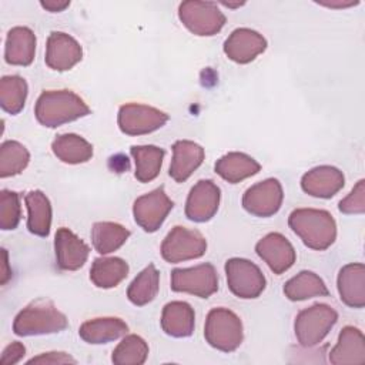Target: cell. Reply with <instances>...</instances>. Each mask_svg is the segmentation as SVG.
<instances>
[{
	"label": "cell",
	"mask_w": 365,
	"mask_h": 365,
	"mask_svg": "<svg viewBox=\"0 0 365 365\" xmlns=\"http://www.w3.org/2000/svg\"><path fill=\"white\" fill-rule=\"evenodd\" d=\"M34 114L41 125L54 128L90 114V107L70 90H48L37 98Z\"/></svg>",
	"instance_id": "6da1fadb"
},
{
	"label": "cell",
	"mask_w": 365,
	"mask_h": 365,
	"mask_svg": "<svg viewBox=\"0 0 365 365\" xmlns=\"http://www.w3.org/2000/svg\"><path fill=\"white\" fill-rule=\"evenodd\" d=\"M288 225L311 250L324 251L336 238V224L325 210L297 208L288 217Z\"/></svg>",
	"instance_id": "7a4b0ae2"
},
{
	"label": "cell",
	"mask_w": 365,
	"mask_h": 365,
	"mask_svg": "<svg viewBox=\"0 0 365 365\" xmlns=\"http://www.w3.org/2000/svg\"><path fill=\"white\" fill-rule=\"evenodd\" d=\"M67 324L66 315L51 301L37 299L16 315L13 332L19 336L56 334L66 329Z\"/></svg>",
	"instance_id": "3957f363"
},
{
	"label": "cell",
	"mask_w": 365,
	"mask_h": 365,
	"mask_svg": "<svg viewBox=\"0 0 365 365\" xmlns=\"http://www.w3.org/2000/svg\"><path fill=\"white\" fill-rule=\"evenodd\" d=\"M338 321L336 311L327 304H314L298 312L294 322L297 341L304 348L322 342Z\"/></svg>",
	"instance_id": "277c9868"
},
{
	"label": "cell",
	"mask_w": 365,
	"mask_h": 365,
	"mask_svg": "<svg viewBox=\"0 0 365 365\" xmlns=\"http://www.w3.org/2000/svg\"><path fill=\"white\" fill-rule=\"evenodd\" d=\"M204 336L212 348L222 352H232L242 342V322L232 311L222 307L214 308L207 315Z\"/></svg>",
	"instance_id": "5b68a950"
},
{
	"label": "cell",
	"mask_w": 365,
	"mask_h": 365,
	"mask_svg": "<svg viewBox=\"0 0 365 365\" xmlns=\"http://www.w3.org/2000/svg\"><path fill=\"white\" fill-rule=\"evenodd\" d=\"M225 275L230 291L242 299L258 298L267 285L261 269L245 258H230L225 262Z\"/></svg>",
	"instance_id": "8992f818"
},
{
	"label": "cell",
	"mask_w": 365,
	"mask_h": 365,
	"mask_svg": "<svg viewBox=\"0 0 365 365\" xmlns=\"http://www.w3.org/2000/svg\"><path fill=\"white\" fill-rule=\"evenodd\" d=\"M178 17L197 36H214L225 24V16L212 1H182L178 7Z\"/></svg>",
	"instance_id": "52a82bcc"
},
{
	"label": "cell",
	"mask_w": 365,
	"mask_h": 365,
	"mask_svg": "<svg viewBox=\"0 0 365 365\" xmlns=\"http://www.w3.org/2000/svg\"><path fill=\"white\" fill-rule=\"evenodd\" d=\"M205 250L207 241L200 231L177 225L164 238L161 244V257L170 264H177L200 258L205 254Z\"/></svg>",
	"instance_id": "ba28073f"
},
{
	"label": "cell",
	"mask_w": 365,
	"mask_h": 365,
	"mask_svg": "<svg viewBox=\"0 0 365 365\" xmlns=\"http://www.w3.org/2000/svg\"><path fill=\"white\" fill-rule=\"evenodd\" d=\"M171 289L200 298H208L218 289L217 271L210 262L191 268H175L171 272Z\"/></svg>",
	"instance_id": "9c48e42d"
},
{
	"label": "cell",
	"mask_w": 365,
	"mask_h": 365,
	"mask_svg": "<svg viewBox=\"0 0 365 365\" xmlns=\"http://www.w3.org/2000/svg\"><path fill=\"white\" fill-rule=\"evenodd\" d=\"M118 127L127 135H143L161 128L168 115L154 107L137 103H128L118 110Z\"/></svg>",
	"instance_id": "30bf717a"
},
{
	"label": "cell",
	"mask_w": 365,
	"mask_h": 365,
	"mask_svg": "<svg viewBox=\"0 0 365 365\" xmlns=\"http://www.w3.org/2000/svg\"><path fill=\"white\" fill-rule=\"evenodd\" d=\"M173 207L174 202L168 198L164 188L160 187L134 201V220L144 231L154 232L163 225Z\"/></svg>",
	"instance_id": "8fae6325"
},
{
	"label": "cell",
	"mask_w": 365,
	"mask_h": 365,
	"mask_svg": "<svg viewBox=\"0 0 365 365\" xmlns=\"http://www.w3.org/2000/svg\"><path fill=\"white\" fill-rule=\"evenodd\" d=\"M284 192L277 178H267L250 187L242 197V207L255 217H271L281 208Z\"/></svg>",
	"instance_id": "7c38bea8"
},
{
	"label": "cell",
	"mask_w": 365,
	"mask_h": 365,
	"mask_svg": "<svg viewBox=\"0 0 365 365\" xmlns=\"http://www.w3.org/2000/svg\"><path fill=\"white\" fill-rule=\"evenodd\" d=\"M221 191L211 180L198 181L190 191L185 202V215L194 222L210 221L218 211Z\"/></svg>",
	"instance_id": "4fadbf2b"
},
{
	"label": "cell",
	"mask_w": 365,
	"mask_h": 365,
	"mask_svg": "<svg viewBox=\"0 0 365 365\" xmlns=\"http://www.w3.org/2000/svg\"><path fill=\"white\" fill-rule=\"evenodd\" d=\"M255 251L277 275L288 271L297 258L292 244L279 232H269L261 238L255 245Z\"/></svg>",
	"instance_id": "5bb4252c"
},
{
	"label": "cell",
	"mask_w": 365,
	"mask_h": 365,
	"mask_svg": "<svg viewBox=\"0 0 365 365\" xmlns=\"http://www.w3.org/2000/svg\"><path fill=\"white\" fill-rule=\"evenodd\" d=\"M267 48V40L255 30L241 27L235 29L224 43L225 56L238 63L247 64L257 58Z\"/></svg>",
	"instance_id": "9a60e30c"
},
{
	"label": "cell",
	"mask_w": 365,
	"mask_h": 365,
	"mask_svg": "<svg viewBox=\"0 0 365 365\" xmlns=\"http://www.w3.org/2000/svg\"><path fill=\"white\" fill-rule=\"evenodd\" d=\"M83 57V48L71 36L53 31L47 38L46 64L56 71H66L74 67Z\"/></svg>",
	"instance_id": "2e32d148"
},
{
	"label": "cell",
	"mask_w": 365,
	"mask_h": 365,
	"mask_svg": "<svg viewBox=\"0 0 365 365\" xmlns=\"http://www.w3.org/2000/svg\"><path fill=\"white\" fill-rule=\"evenodd\" d=\"M54 250L57 265L64 271H76L81 268L90 254V247L66 227L57 230Z\"/></svg>",
	"instance_id": "e0dca14e"
},
{
	"label": "cell",
	"mask_w": 365,
	"mask_h": 365,
	"mask_svg": "<svg viewBox=\"0 0 365 365\" xmlns=\"http://www.w3.org/2000/svg\"><path fill=\"white\" fill-rule=\"evenodd\" d=\"M344 182L345 178L342 171L332 165H319L302 175L301 188L308 195L331 198L344 187Z\"/></svg>",
	"instance_id": "ac0fdd59"
},
{
	"label": "cell",
	"mask_w": 365,
	"mask_h": 365,
	"mask_svg": "<svg viewBox=\"0 0 365 365\" xmlns=\"http://www.w3.org/2000/svg\"><path fill=\"white\" fill-rule=\"evenodd\" d=\"M204 148L190 140H178L173 144V160L170 164V177L177 182H184L202 164Z\"/></svg>",
	"instance_id": "d6986e66"
},
{
	"label": "cell",
	"mask_w": 365,
	"mask_h": 365,
	"mask_svg": "<svg viewBox=\"0 0 365 365\" xmlns=\"http://www.w3.org/2000/svg\"><path fill=\"white\" fill-rule=\"evenodd\" d=\"M336 287L341 301L351 308L365 305V265L361 262L346 264L339 269Z\"/></svg>",
	"instance_id": "ffe728a7"
},
{
	"label": "cell",
	"mask_w": 365,
	"mask_h": 365,
	"mask_svg": "<svg viewBox=\"0 0 365 365\" xmlns=\"http://www.w3.org/2000/svg\"><path fill=\"white\" fill-rule=\"evenodd\" d=\"M329 362L334 365L365 362V338L359 328L351 325L342 328L336 345L329 352Z\"/></svg>",
	"instance_id": "44dd1931"
},
{
	"label": "cell",
	"mask_w": 365,
	"mask_h": 365,
	"mask_svg": "<svg viewBox=\"0 0 365 365\" xmlns=\"http://www.w3.org/2000/svg\"><path fill=\"white\" fill-rule=\"evenodd\" d=\"M195 315L190 304L184 301H173L165 304L161 314L163 331L174 338L190 336L194 331Z\"/></svg>",
	"instance_id": "7402d4cb"
},
{
	"label": "cell",
	"mask_w": 365,
	"mask_h": 365,
	"mask_svg": "<svg viewBox=\"0 0 365 365\" xmlns=\"http://www.w3.org/2000/svg\"><path fill=\"white\" fill-rule=\"evenodd\" d=\"M36 51V36L29 27H13L7 33L4 60L11 66H29Z\"/></svg>",
	"instance_id": "603a6c76"
},
{
	"label": "cell",
	"mask_w": 365,
	"mask_h": 365,
	"mask_svg": "<svg viewBox=\"0 0 365 365\" xmlns=\"http://www.w3.org/2000/svg\"><path fill=\"white\" fill-rule=\"evenodd\" d=\"M128 332L127 324L114 317L94 318L81 324L78 335L87 344H107L124 336Z\"/></svg>",
	"instance_id": "cb8c5ba5"
},
{
	"label": "cell",
	"mask_w": 365,
	"mask_h": 365,
	"mask_svg": "<svg viewBox=\"0 0 365 365\" xmlns=\"http://www.w3.org/2000/svg\"><path fill=\"white\" fill-rule=\"evenodd\" d=\"M259 170V163H257L252 157L238 151L228 153L215 163V173L231 184H237L248 177H252L258 174Z\"/></svg>",
	"instance_id": "d4e9b609"
},
{
	"label": "cell",
	"mask_w": 365,
	"mask_h": 365,
	"mask_svg": "<svg viewBox=\"0 0 365 365\" xmlns=\"http://www.w3.org/2000/svg\"><path fill=\"white\" fill-rule=\"evenodd\" d=\"M27 207V228L31 234L47 237L51 227V205L44 192L34 190L24 197Z\"/></svg>",
	"instance_id": "484cf974"
},
{
	"label": "cell",
	"mask_w": 365,
	"mask_h": 365,
	"mask_svg": "<svg viewBox=\"0 0 365 365\" xmlns=\"http://www.w3.org/2000/svg\"><path fill=\"white\" fill-rule=\"evenodd\" d=\"M284 294L289 301H304L314 297H327L329 291L319 275L312 271H301L285 282Z\"/></svg>",
	"instance_id": "4316f807"
},
{
	"label": "cell",
	"mask_w": 365,
	"mask_h": 365,
	"mask_svg": "<svg viewBox=\"0 0 365 365\" xmlns=\"http://www.w3.org/2000/svg\"><path fill=\"white\" fill-rule=\"evenodd\" d=\"M54 155L67 164L86 163L93 157V145L77 134H60L51 143Z\"/></svg>",
	"instance_id": "83f0119b"
},
{
	"label": "cell",
	"mask_w": 365,
	"mask_h": 365,
	"mask_svg": "<svg viewBox=\"0 0 365 365\" xmlns=\"http://www.w3.org/2000/svg\"><path fill=\"white\" fill-rule=\"evenodd\" d=\"M128 275V264L118 257L96 258L91 269L90 279L98 288H114Z\"/></svg>",
	"instance_id": "f1b7e54d"
},
{
	"label": "cell",
	"mask_w": 365,
	"mask_h": 365,
	"mask_svg": "<svg viewBox=\"0 0 365 365\" xmlns=\"http://www.w3.org/2000/svg\"><path fill=\"white\" fill-rule=\"evenodd\" d=\"M135 163V178L140 182H150L160 174L165 151L155 145H133L130 150Z\"/></svg>",
	"instance_id": "f546056e"
},
{
	"label": "cell",
	"mask_w": 365,
	"mask_h": 365,
	"mask_svg": "<svg viewBox=\"0 0 365 365\" xmlns=\"http://www.w3.org/2000/svg\"><path fill=\"white\" fill-rule=\"evenodd\" d=\"M130 237V231L123 225L111 221L96 222L91 228L93 247L98 254H110L118 250Z\"/></svg>",
	"instance_id": "4dcf8cb0"
},
{
	"label": "cell",
	"mask_w": 365,
	"mask_h": 365,
	"mask_svg": "<svg viewBox=\"0 0 365 365\" xmlns=\"http://www.w3.org/2000/svg\"><path fill=\"white\" fill-rule=\"evenodd\" d=\"M160 289V272L154 264H148L130 284L127 297L131 304L137 307L147 305L151 302Z\"/></svg>",
	"instance_id": "1f68e13d"
},
{
	"label": "cell",
	"mask_w": 365,
	"mask_h": 365,
	"mask_svg": "<svg viewBox=\"0 0 365 365\" xmlns=\"http://www.w3.org/2000/svg\"><path fill=\"white\" fill-rule=\"evenodd\" d=\"M27 83L20 76H4L0 80V104L9 114H19L26 103Z\"/></svg>",
	"instance_id": "d6a6232c"
},
{
	"label": "cell",
	"mask_w": 365,
	"mask_h": 365,
	"mask_svg": "<svg viewBox=\"0 0 365 365\" xmlns=\"http://www.w3.org/2000/svg\"><path fill=\"white\" fill-rule=\"evenodd\" d=\"M148 345L147 342L135 335H125L121 342L114 348L111 361L115 365H141L147 361Z\"/></svg>",
	"instance_id": "836d02e7"
},
{
	"label": "cell",
	"mask_w": 365,
	"mask_h": 365,
	"mask_svg": "<svg viewBox=\"0 0 365 365\" xmlns=\"http://www.w3.org/2000/svg\"><path fill=\"white\" fill-rule=\"evenodd\" d=\"M30 154L19 141L7 140L0 147V177H11L20 174L29 164Z\"/></svg>",
	"instance_id": "e575fe53"
},
{
	"label": "cell",
	"mask_w": 365,
	"mask_h": 365,
	"mask_svg": "<svg viewBox=\"0 0 365 365\" xmlns=\"http://www.w3.org/2000/svg\"><path fill=\"white\" fill-rule=\"evenodd\" d=\"M21 217V208H20V195L14 191L1 190L0 192V228L14 230Z\"/></svg>",
	"instance_id": "d590c367"
},
{
	"label": "cell",
	"mask_w": 365,
	"mask_h": 365,
	"mask_svg": "<svg viewBox=\"0 0 365 365\" xmlns=\"http://www.w3.org/2000/svg\"><path fill=\"white\" fill-rule=\"evenodd\" d=\"M339 211L344 214H364L365 212V180H359L352 191L339 201Z\"/></svg>",
	"instance_id": "8d00e7d4"
},
{
	"label": "cell",
	"mask_w": 365,
	"mask_h": 365,
	"mask_svg": "<svg viewBox=\"0 0 365 365\" xmlns=\"http://www.w3.org/2000/svg\"><path fill=\"white\" fill-rule=\"evenodd\" d=\"M27 364H41V365H58V364H77V361L66 352H44L27 361Z\"/></svg>",
	"instance_id": "74e56055"
},
{
	"label": "cell",
	"mask_w": 365,
	"mask_h": 365,
	"mask_svg": "<svg viewBox=\"0 0 365 365\" xmlns=\"http://www.w3.org/2000/svg\"><path fill=\"white\" fill-rule=\"evenodd\" d=\"M26 354V348L21 342H11L10 345H7L1 354L0 358V364L1 365H13L20 362V359L24 356Z\"/></svg>",
	"instance_id": "f35d334b"
},
{
	"label": "cell",
	"mask_w": 365,
	"mask_h": 365,
	"mask_svg": "<svg viewBox=\"0 0 365 365\" xmlns=\"http://www.w3.org/2000/svg\"><path fill=\"white\" fill-rule=\"evenodd\" d=\"M43 9L51 11V13H57V11H63L64 9H67L70 6V1H56V0H47V1H41L40 3Z\"/></svg>",
	"instance_id": "ab89813d"
},
{
	"label": "cell",
	"mask_w": 365,
	"mask_h": 365,
	"mask_svg": "<svg viewBox=\"0 0 365 365\" xmlns=\"http://www.w3.org/2000/svg\"><path fill=\"white\" fill-rule=\"evenodd\" d=\"M3 254V267H1V285H4L10 278H11V269H9V257H7V251L3 248L1 250Z\"/></svg>",
	"instance_id": "60d3db41"
},
{
	"label": "cell",
	"mask_w": 365,
	"mask_h": 365,
	"mask_svg": "<svg viewBox=\"0 0 365 365\" xmlns=\"http://www.w3.org/2000/svg\"><path fill=\"white\" fill-rule=\"evenodd\" d=\"M318 3H321V4H324V6H327V7H338V9H341V7H349V6H354V4H358V1H349V3H341V1H338V3H331V1H318Z\"/></svg>",
	"instance_id": "b9f144b4"
}]
</instances>
